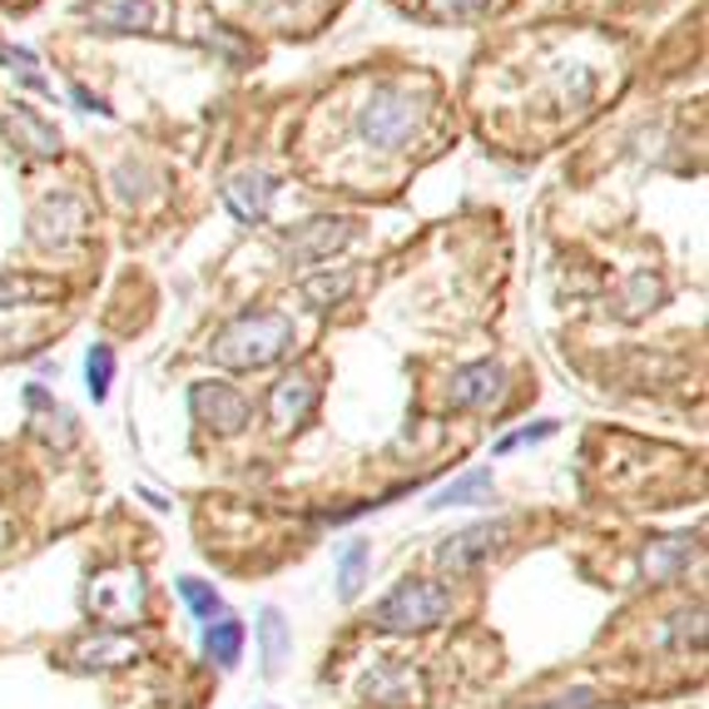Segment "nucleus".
Wrapping results in <instances>:
<instances>
[{"label": "nucleus", "instance_id": "nucleus-1", "mask_svg": "<svg viewBox=\"0 0 709 709\" xmlns=\"http://www.w3.org/2000/svg\"><path fill=\"white\" fill-rule=\"evenodd\" d=\"M288 348H293V318H283V313H239L233 323H223L214 332L209 358L233 372H259L273 368Z\"/></svg>", "mask_w": 709, "mask_h": 709}, {"label": "nucleus", "instance_id": "nucleus-2", "mask_svg": "<svg viewBox=\"0 0 709 709\" xmlns=\"http://www.w3.org/2000/svg\"><path fill=\"white\" fill-rule=\"evenodd\" d=\"M451 615V586L432 576H402L388 596L372 606V630L382 635H422Z\"/></svg>", "mask_w": 709, "mask_h": 709}, {"label": "nucleus", "instance_id": "nucleus-3", "mask_svg": "<svg viewBox=\"0 0 709 709\" xmlns=\"http://www.w3.org/2000/svg\"><path fill=\"white\" fill-rule=\"evenodd\" d=\"M427 124V100L407 85H372V95L358 110V134L372 150H407Z\"/></svg>", "mask_w": 709, "mask_h": 709}, {"label": "nucleus", "instance_id": "nucleus-4", "mask_svg": "<svg viewBox=\"0 0 709 709\" xmlns=\"http://www.w3.org/2000/svg\"><path fill=\"white\" fill-rule=\"evenodd\" d=\"M85 610L100 620V630H130L150 610V580L140 566H110L90 580L85 590Z\"/></svg>", "mask_w": 709, "mask_h": 709}, {"label": "nucleus", "instance_id": "nucleus-5", "mask_svg": "<svg viewBox=\"0 0 709 709\" xmlns=\"http://www.w3.org/2000/svg\"><path fill=\"white\" fill-rule=\"evenodd\" d=\"M506 541H511V521L506 516L477 521V526H461V531H451V536L437 546V566L447 570V576H467V570L481 566V560L497 556Z\"/></svg>", "mask_w": 709, "mask_h": 709}, {"label": "nucleus", "instance_id": "nucleus-6", "mask_svg": "<svg viewBox=\"0 0 709 709\" xmlns=\"http://www.w3.org/2000/svg\"><path fill=\"white\" fill-rule=\"evenodd\" d=\"M189 412L199 427L219 432V437H233V432H243V422H249V397H243L233 382L204 378L189 388Z\"/></svg>", "mask_w": 709, "mask_h": 709}, {"label": "nucleus", "instance_id": "nucleus-7", "mask_svg": "<svg viewBox=\"0 0 709 709\" xmlns=\"http://www.w3.org/2000/svg\"><path fill=\"white\" fill-rule=\"evenodd\" d=\"M352 233H358L352 219H308L283 239V253H288L293 269H318V263H328L332 253L348 249Z\"/></svg>", "mask_w": 709, "mask_h": 709}, {"label": "nucleus", "instance_id": "nucleus-8", "mask_svg": "<svg viewBox=\"0 0 709 709\" xmlns=\"http://www.w3.org/2000/svg\"><path fill=\"white\" fill-rule=\"evenodd\" d=\"M313 407H318V382H313V372H288V378H279L269 388V427L279 432V437H293V432L313 417Z\"/></svg>", "mask_w": 709, "mask_h": 709}, {"label": "nucleus", "instance_id": "nucleus-9", "mask_svg": "<svg viewBox=\"0 0 709 709\" xmlns=\"http://www.w3.org/2000/svg\"><path fill=\"white\" fill-rule=\"evenodd\" d=\"M506 397V368L501 362H471V368H457L451 372V388H447V402L457 412H487Z\"/></svg>", "mask_w": 709, "mask_h": 709}, {"label": "nucleus", "instance_id": "nucleus-10", "mask_svg": "<svg viewBox=\"0 0 709 709\" xmlns=\"http://www.w3.org/2000/svg\"><path fill=\"white\" fill-rule=\"evenodd\" d=\"M80 233H85V204L75 194H55L31 214V239L41 249H70Z\"/></svg>", "mask_w": 709, "mask_h": 709}, {"label": "nucleus", "instance_id": "nucleus-11", "mask_svg": "<svg viewBox=\"0 0 709 709\" xmlns=\"http://www.w3.org/2000/svg\"><path fill=\"white\" fill-rule=\"evenodd\" d=\"M273 194H279V179L263 170H239L223 179V204L239 223H263L273 214Z\"/></svg>", "mask_w": 709, "mask_h": 709}, {"label": "nucleus", "instance_id": "nucleus-12", "mask_svg": "<svg viewBox=\"0 0 709 709\" xmlns=\"http://www.w3.org/2000/svg\"><path fill=\"white\" fill-rule=\"evenodd\" d=\"M144 655V645L130 635V630H95V635L75 640L70 665L75 669H124Z\"/></svg>", "mask_w": 709, "mask_h": 709}, {"label": "nucleus", "instance_id": "nucleus-13", "mask_svg": "<svg viewBox=\"0 0 709 709\" xmlns=\"http://www.w3.org/2000/svg\"><path fill=\"white\" fill-rule=\"evenodd\" d=\"M80 15L105 35H144V31H154V0H85Z\"/></svg>", "mask_w": 709, "mask_h": 709}, {"label": "nucleus", "instance_id": "nucleus-14", "mask_svg": "<svg viewBox=\"0 0 709 709\" xmlns=\"http://www.w3.org/2000/svg\"><path fill=\"white\" fill-rule=\"evenodd\" d=\"M6 140H11L25 160H55V154H61V134H55V124H45L31 105H15V110L6 114Z\"/></svg>", "mask_w": 709, "mask_h": 709}, {"label": "nucleus", "instance_id": "nucleus-15", "mask_svg": "<svg viewBox=\"0 0 709 709\" xmlns=\"http://www.w3.org/2000/svg\"><path fill=\"white\" fill-rule=\"evenodd\" d=\"M695 541L689 536H665V541H650L645 556H640V570H645L650 586H665V580H675L679 570H689V560H695Z\"/></svg>", "mask_w": 709, "mask_h": 709}, {"label": "nucleus", "instance_id": "nucleus-16", "mask_svg": "<svg viewBox=\"0 0 709 709\" xmlns=\"http://www.w3.org/2000/svg\"><path fill=\"white\" fill-rule=\"evenodd\" d=\"M243 645H249V625L239 615H219L204 625V659L214 669H233L243 659Z\"/></svg>", "mask_w": 709, "mask_h": 709}, {"label": "nucleus", "instance_id": "nucleus-17", "mask_svg": "<svg viewBox=\"0 0 709 709\" xmlns=\"http://www.w3.org/2000/svg\"><path fill=\"white\" fill-rule=\"evenodd\" d=\"M253 635H259V665H263V675H279L283 669V659H288V650H293V630H288V620H283V610L279 606H263L259 610V625H253Z\"/></svg>", "mask_w": 709, "mask_h": 709}, {"label": "nucleus", "instance_id": "nucleus-18", "mask_svg": "<svg viewBox=\"0 0 709 709\" xmlns=\"http://www.w3.org/2000/svg\"><path fill=\"white\" fill-rule=\"evenodd\" d=\"M298 293H303V303H308L313 313H328V308H338V303H348L352 273L348 269H313L308 279L298 283Z\"/></svg>", "mask_w": 709, "mask_h": 709}, {"label": "nucleus", "instance_id": "nucleus-19", "mask_svg": "<svg viewBox=\"0 0 709 709\" xmlns=\"http://www.w3.org/2000/svg\"><path fill=\"white\" fill-rule=\"evenodd\" d=\"M368 695L378 699V705H412V695H417V679H412V669L402 665V659H382L378 669L368 675Z\"/></svg>", "mask_w": 709, "mask_h": 709}, {"label": "nucleus", "instance_id": "nucleus-20", "mask_svg": "<svg viewBox=\"0 0 709 709\" xmlns=\"http://www.w3.org/2000/svg\"><path fill=\"white\" fill-rule=\"evenodd\" d=\"M491 487H497V481H491V467H477V471H467V477L447 481L441 491H432L427 511H447V506H471V501H487Z\"/></svg>", "mask_w": 709, "mask_h": 709}, {"label": "nucleus", "instance_id": "nucleus-21", "mask_svg": "<svg viewBox=\"0 0 709 709\" xmlns=\"http://www.w3.org/2000/svg\"><path fill=\"white\" fill-rule=\"evenodd\" d=\"M368 566H372V546L368 541H348L338 550V600H358L368 586Z\"/></svg>", "mask_w": 709, "mask_h": 709}, {"label": "nucleus", "instance_id": "nucleus-22", "mask_svg": "<svg viewBox=\"0 0 709 709\" xmlns=\"http://www.w3.org/2000/svg\"><path fill=\"white\" fill-rule=\"evenodd\" d=\"M174 590H179V600L189 606V615H194V620H204V625H209V620H219V615H229V610H223V596L209 586V580H199V576H179V580H174Z\"/></svg>", "mask_w": 709, "mask_h": 709}, {"label": "nucleus", "instance_id": "nucleus-23", "mask_svg": "<svg viewBox=\"0 0 709 709\" xmlns=\"http://www.w3.org/2000/svg\"><path fill=\"white\" fill-rule=\"evenodd\" d=\"M25 407H31V412H45V427H41L45 441H55V447H70V441H75V417H70L65 407H55V402L45 397L41 388H25Z\"/></svg>", "mask_w": 709, "mask_h": 709}, {"label": "nucleus", "instance_id": "nucleus-24", "mask_svg": "<svg viewBox=\"0 0 709 709\" xmlns=\"http://www.w3.org/2000/svg\"><path fill=\"white\" fill-rule=\"evenodd\" d=\"M45 298H61V288H55V283H41V279L0 273V308H21V303H45Z\"/></svg>", "mask_w": 709, "mask_h": 709}, {"label": "nucleus", "instance_id": "nucleus-25", "mask_svg": "<svg viewBox=\"0 0 709 709\" xmlns=\"http://www.w3.org/2000/svg\"><path fill=\"white\" fill-rule=\"evenodd\" d=\"M110 382H114V348L110 342H95L90 352H85V388H90L95 402L110 397Z\"/></svg>", "mask_w": 709, "mask_h": 709}, {"label": "nucleus", "instance_id": "nucleus-26", "mask_svg": "<svg viewBox=\"0 0 709 709\" xmlns=\"http://www.w3.org/2000/svg\"><path fill=\"white\" fill-rule=\"evenodd\" d=\"M659 298H665V283H659L655 273H635V279L625 283V298H620V313H625V318H640V313L655 308Z\"/></svg>", "mask_w": 709, "mask_h": 709}, {"label": "nucleus", "instance_id": "nucleus-27", "mask_svg": "<svg viewBox=\"0 0 709 709\" xmlns=\"http://www.w3.org/2000/svg\"><path fill=\"white\" fill-rule=\"evenodd\" d=\"M596 705H600L596 685H570V689H560V695L541 699V705H531V709H596Z\"/></svg>", "mask_w": 709, "mask_h": 709}, {"label": "nucleus", "instance_id": "nucleus-28", "mask_svg": "<svg viewBox=\"0 0 709 709\" xmlns=\"http://www.w3.org/2000/svg\"><path fill=\"white\" fill-rule=\"evenodd\" d=\"M546 437H556V422L541 417V422H531V427H521V432H511V437H501L497 441V457H506V451H516V447H531V441H546Z\"/></svg>", "mask_w": 709, "mask_h": 709}, {"label": "nucleus", "instance_id": "nucleus-29", "mask_svg": "<svg viewBox=\"0 0 709 709\" xmlns=\"http://www.w3.org/2000/svg\"><path fill=\"white\" fill-rule=\"evenodd\" d=\"M0 65L21 70V80L31 85V90H45V80H41V70H35V55L31 51H21V45H6V51H0Z\"/></svg>", "mask_w": 709, "mask_h": 709}, {"label": "nucleus", "instance_id": "nucleus-30", "mask_svg": "<svg viewBox=\"0 0 709 709\" xmlns=\"http://www.w3.org/2000/svg\"><path fill=\"white\" fill-rule=\"evenodd\" d=\"M491 0H427V11L432 15H441V21H461V15H477V11H487Z\"/></svg>", "mask_w": 709, "mask_h": 709}, {"label": "nucleus", "instance_id": "nucleus-31", "mask_svg": "<svg viewBox=\"0 0 709 709\" xmlns=\"http://www.w3.org/2000/svg\"><path fill=\"white\" fill-rule=\"evenodd\" d=\"M70 100L80 105V110H90V114H105V120H110V114H114L110 105H105L100 95H90V90H85V85H70Z\"/></svg>", "mask_w": 709, "mask_h": 709}, {"label": "nucleus", "instance_id": "nucleus-32", "mask_svg": "<svg viewBox=\"0 0 709 709\" xmlns=\"http://www.w3.org/2000/svg\"><path fill=\"white\" fill-rule=\"evenodd\" d=\"M259 709H273V705H259Z\"/></svg>", "mask_w": 709, "mask_h": 709}]
</instances>
